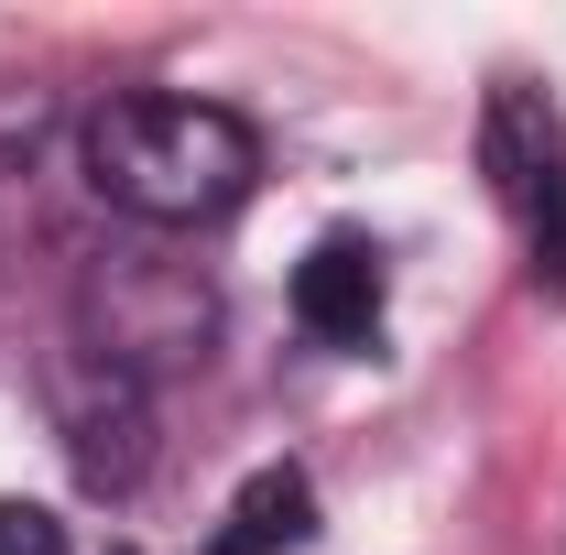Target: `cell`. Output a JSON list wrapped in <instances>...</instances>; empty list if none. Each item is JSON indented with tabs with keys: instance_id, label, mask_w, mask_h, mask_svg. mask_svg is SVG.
Wrapping results in <instances>:
<instances>
[{
	"instance_id": "4",
	"label": "cell",
	"mask_w": 566,
	"mask_h": 555,
	"mask_svg": "<svg viewBox=\"0 0 566 555\" xmlns=\"http://www.w3.org/2000/svg\"><path fill=\"white\" fill-rule=\"evenodd\" d=\"M294 316L327 348H370L381 338V251L370 240H316L294 262Z\"/></svg>"
},
{
	"instance_id": "6",
	"label": "cell",
	"mask_w": 566,
	"mask_h": 555,
	"mask_svg": "<svg viewBox=\"0 0 566 555\" xmlns=\"http://www.w3.org/2000/svg\"><path fill=\"white\" fill-rule=\"evenodd\" d=\"M305 534H316V490H305V469H251L208 555H294Z\"/></svg>"
},
{
	"instance_id": "1",
	"label": "cell",
	"mask_w": 566,
	"mask_h": 555,
	"mask_svg": "<svg viewBox=\"0 0 566 555\" xmlns=\"http://www.w3.org/2000/svg\"><path fill=\"white\" fill-rule=\"evenodd\" d=\"M262 175V142L218 98H109L87 121V186L142 229H197L240 208Z\"/></svg>"
},
{
	"instance_id": "5",
	"label": "cell",
	"mask_w": 566,
	"mask_h": 555,
	"mask_svg": "<svg viewBox=\"0 0 566 555\" xmlns=\"http://www.w3.org/2000/svg\"><path fill=\"white\" fill-rule=\"evenodd\" d=\"M66 447L87 490H132L142 480V381L87 359V381H66Z\"/></svg>"
},
{
	"instance_id": "2",
	"label": "cell",
	"mask_w": 566,
	"mask_h": 555,
	"mask_svg": "<svg viewBox=\"0 0 566 555\" xmlns=\"http://www.w3.org/2000/svg\"><path fill=\"white\" fill-rule=\"evenodd\" d=\"M480 164H491L501 208L523 218L534 262H545V273H566V109L545 98V87L501 76L491 109H480Z\"/></svg>"
},
{
	"instance_id": "7",
	"label": "cell",
	"mask_w": 566,
	"mask_h": 555,
	"mask_svg": "<svg viewBox=\"0 0 566 555\" xmlns=\"http://www.w3.org/2000/svg\"><path fill=\"white\" fill-rule=\"evenodd\" d=\"M0 555H66V523L33 501H0Z\"/></svg>"
},
{
	"instance_id": "3",
	"label": "cell",
	"mask_w": 566,
	"mask_h": 555,
	"mask_svg": "<svg viewBox=\"0 0 566 555\" xmlns=\"http://www.w3.org/2000/svg\"><path fill=\"white\" fill-rule=\"evenodd\" d=\"M197 338H208V294H197L186 273H142V262H109V273L87 283V359H98V370L142 381L153 359H186Z\"/></svg>"
}]
</instances>
